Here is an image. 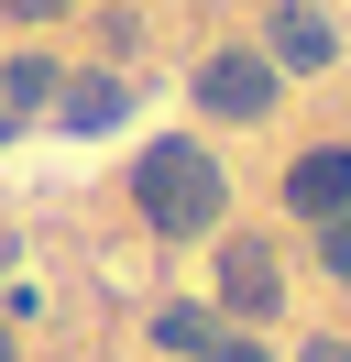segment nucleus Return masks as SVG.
I'll list each match as a JSON object with an SVG mask.
<instances>
[{
    "label": "nucleus",
    "mask_w": 351,
    "mask_h": 362,
    "mask_svg": "<svg viewBox=\"0 0 351 362\" xmlns=\"http://www.w3.org/2000/svg\"><path fill=\"white\" fill-rule=\"evenodd\" d=\"M197 110L263 121V110H275V66H263V55H209V66H197Z\"/></svg>",
    "instance_id": "nucleus-2"
},
{
    "label": "nucleus",
    "mask_w": 351,
    "mask_h": 362,
    "mask_svg": "<svg viewBox=\"0 0 351 362\" xmlns=\"http://www.w3.org/2000/svg\"><path fill=\"white\" fill-rule=\"evenodd\" d=\"M297 362H351V340H307V351Z\"/></svg>",
    "instance_id": "nucleus-12"
},
{
    "label": "nucleus",
    "mask_w": 351,
    "mask_h": 362,
    "mask_svg": "<svg viewBox=\"0 0 351 362\" xmlns=\"http://www.w3.org/2000/svg\"><path fill=\"white\" fill-rule=\"evenodd\" d=\"M0 11H11V23H55L66 0H0Z\"/></svg>",
    "instance_id": "nucleus-10"
},
{
    "label": "nucleus",
    "mask_w": 351,
    "mask_h": 362,
    "mask_svg": "<svg viewBox=\"0 0 351 362\" xmlns=\"http://www.w3.org/2000/svg\"><path fill=\"white\" fill-rule=\"evenodd\" d=\"M209 362H263V351H253V340H209Z\"/></svg>",
    "instance_id": "nucleus-11"
},
{
    "label": "nucleus",
    "mask_w": 351,
    "mask_h": 362,
    "mask_svg": "<svg viewBox=\"0 0 351 362\" xmlns=\"http://www.w3.org/2000/svg\"><path fill=\"white\" fill-rule=\"evenodd\" d=\"M132 198H143V220L165 230V242H187V230H219V154L209 143H154L143 165H132Z\"/></svg>",
    "instance_id": "nucleus-1"
},
{
    "label": "nucleus",
    "mask_w": 351,
    "mask_h": 362,
    "mask_svg": "<svg viewBox=\"0 0 351 362\" xmlns=\"http://www.w3.org/2000/svg\"><path fill=\"white\" fill-rule=\"evenodd\" d=\"M219 308L231 318H275L285 308V274H275L263 242H219Z\"/></svg>",
    "instance_id": "nucleus-3"
},
{
    "label": "nucleus",
    "mask_w": 351,
    "mask_h": 362,
    "mask_svg": "<svg viewBox=\"0 0 351 362\" xmlns=\"http://www.w3.org/2000/svg\"><path fill=\"white\" fill-rule=\"evenodd\" d=\"M154 340H165V351H209L219 318H209V308H165V318H154Z\"/></svg>",
    "instance_id": "nucleus-8"
},
{
    "label": "nucleus",
    "mask_w": 351,
    "mask_h": 362,
    "mask_svg": "<svg viewBox=\"0 0 351 362\" xmlns=\"http://www.w3.org/2000/svg\"><path fill=\"white\" fill-rule=\"evenodd\" d=\"M66 99V132H110L121 121V77H77V88H55Z\"/></svg>",
    "instance_id": "nucleus-6"
},
{
    "label": "nucleus",
    "mask_w": 351,
    "mask_h": 362,
    "mask_svg": "<svg viewBox=\"0 0 351 362\" xmlns=\"http://www.w3.org/2000/svg\"><path fill=\"white\" fill-rule=\"evenodd\" d=\"M263 45H275V66H307V77H318L329 55H340V33H329L307 0H275V11H263Z\"/></svg>",
    "instance_id": "nucleus-4"
},
{
    "label": "nucleus",
    "mask_w": 351,
    "mask_h": 362,
    "mask_svg": "<svg viewBox=\"0 0 351 362\" xmlns=\"http://www.w3.org/2000/svg\"><path fill=\"white\" fill-rule=\"evenodd\" d=\"M0 143H11V110H0Z\"/></svg>",
    "instance_id": "nucleus-14"
},
{
    "label": "nucleus",
    "mask_w": 351,
    "mask_h": 362,
    "mask_svg": "<svg viewBox=\"0 0 351 362\" xmlns=\"http://www.w3.org/2000/svg\"><path fill=\"white\" fill-rule=\"evenodd\" d=\"M55 99V66L44 55H11V77H0V110H44Z\"/></svg>",
    "instance_id": "nucleus-7"
},
{
    "label": "nucleus",
    "mask_w": 351,
    "mask_h": 362,
    "mask_svg": "<svg viewBox=\"0 0 351 362\" xmlns=\"http://www.w3.org/2000/svg\"><path fill=\"white\" fill-rule=\"evenodd\" d=\"M0 362H11V318H0Z\"/></svg>",
    "instance_id": "nucleus-13"
},
{
    "label": "nucleus",
    "mask_w": 351,
    "mask_h": 362,
    "mask_svg": "<svg viewBox=\"0 0 351 362\" xmlns=\"http://www.w3.org/2000/svg\"><path fill=\"white\" fill-rule=\"evenodd\" d=\"M285 198H297L307 220H340V209H351V154H340V143L297 154V165H285Z\"/></svg>",
    "instance_id": "nucleus-5"
},
{
    "label": "nucleus",
    "mask_w": 351,
    "mask_h": 362,
    "mask_svg": "<svg viewBox=\"0 0 351 362\" xmlns=\"http://www.w3.org/2000/svg\"><path fill=\"white\" fill-rule=\"evenodd\" d=\"M318 264H329V274H351V209H340V220H329V242H318Z\"/></svg>",
    "instance_id": "nucleus-9"
}]
</instances>
